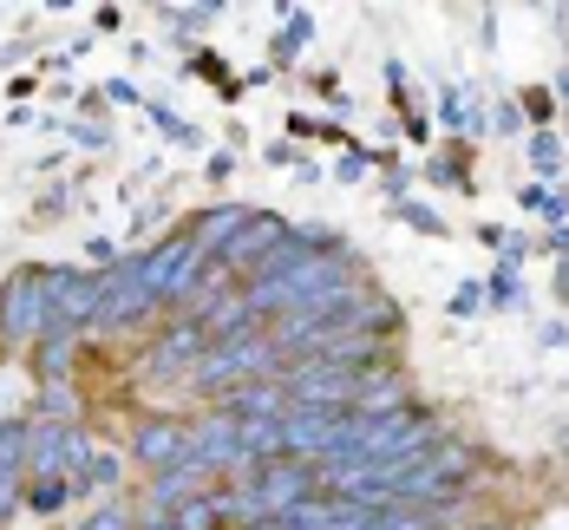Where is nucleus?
<instances>
[{"label": "nucleus", "instance_id": "f257e3e1", "mask_svg": "<svg viewBox=\"0 0 569 530\" xmlns=\"http://www.w3.org/2000/svg\"><path fill=\"white\" fill-rule=\"evenodd\" d=\"M47 334H53L47 269H13L0 282V348H40Z\"/></svg>", "mask_w": 569, "mask_h": 530}, {"label": "nucleus", "instance_id": "f03ea898", "mask_svg": "<svg viewBox=\"0 0 569 530\" xmlns=\"http://www.w3.org/2000/svg\"><path fill=\"white\" fill-rule=\"evenodd\" d=\"M47 308H53V334H86L106 308V276L99 269H47Z\"/></svg>", "mask_w": 569, "mask_h": 530}, {"label": "nucleus", "instance_id": "7ed1b4c3", "mask_svg": "<svg viewBox=\"0 0 569 530\" xmlns=\"http://www.w3.org/2000/svg\"><path fill=\"white\" fill-rule=\"evenodd\" d=\"M262 360H269V341H256V328H242V334H229V341H217V348L203 353V360L190 367V380H197V387H223L236 373H256Z\"/></svg>", "mask_w": 569, "mask_h": 530}, {"label": "nucleus", "instance_id": "20e7f679", "mask_svg": "<svg viewBox=\"0 0 569 530\" xmlns=\"http://www.w3.org/2000/svg\"><path fill=\"white\" fill-rule=\"evenodd\" d=\"M190 432L177 426V419H138V432H131V459L138 466H151V471H171V466H183L190 459Z\"/></svg>", "mask_w": 569, "mask_h": 530}, {"label": "nucleus", "instance_id": "39448f33", "mask_svg": "<svg viewBox=\"0 0 569 530\" xmlns=\"http://www.w3.org/2000/svg\"><path fill=\"white\" fill-rule=\"evenodd\" d=\"M210 348H217V341H210L203 314H183V321H171V328L158 334V348H151V373H177V367H197V360H203Z\"/></svg>", "mask_w": 569, "mask_h": 530}, {"label": "nucleus", "instance_id": "423d86ee", "mask_svg": "<svg viewBox=\"0 0 569 530\" xmlns=\"http://www.w3.org/2000/svg\"><path fill=\"white\" fill-rule=\"evenodd\" d=\"M27 419H0V484H27Z\"/></svg>", "mask_w": 569, "mask_h": 530}, {"label": "nucleus", "instance_id": "0eeeda50", "mask_svg": "<svg viewBox=\"0 0 569 530\" xmlns=\"http://www.w3.org/2000/svg\"><path fill=\"white\" fill-rule=\"evenodd\" d=\"M72 353H79V334H47L40 353H33V373H40V387H66V373H72Z\"/></svg>", "mask_w": 569, "mask_h": 530}, {"label": "nucleus", "instance_id": "6e6552de", "mask_svg": "<svg viewBox=\"0 0 569 530\" xmlns=\"http://www.w3.org/2000/svg\"><path fill=\"white\" fill-rule=\"evenodd\" d=\"M276 242H282V223H276V217H249V230H242V236H236V242L223 249V262H236V269H242V262L269 256Z\"/></svg>", "mask_w": 569, "mask_h": 530}, {"label": "nucleus", "instance_id": "1a4fd4ad", "mask_svg": "<svg viewBox=\"0 0 569 530\" xmlns=\"http://www.w3.org/2000/svg\"><path fill=\"white\" fill-rule=\"evenodd\" d=\"M66 498H72V478H27V511L53 518V511H66Z\"/></svg>", "mask_w": 569, "mask_h": 530}, {"label": "nucleus", "instance_id": "9d476101", "mask_svg": "<svg viewBox=\"0 0 569 530\" xmlns=\"http://www.w3.org/2000/svg\"><path fill=\"white\" fill-rule=\"evenodd\" d=\"M79 530H138V518H131V504H124V498H106V504H99Z\"/></svg>", "mask_w": 569, "mask_h": 530}, {"label": "nucleus", "instance_id": "9b49d317", "mask_svg": "<svg viewBox=\"0 0 569 530\" xmlns=\"http://www.w3.org/2000/svg\"><path fill=\"white\" fill-rule=\"evenodd\" d=\"M20 504H27V484H0V524H7Z\"/></svg>", "mask_w": 569, "mask_h": 530}]
</instances>
